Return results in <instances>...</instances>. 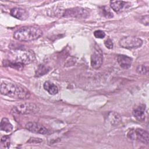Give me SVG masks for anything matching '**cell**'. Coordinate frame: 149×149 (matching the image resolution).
Returning <instances> with one entry per match:
<instances>
[{"instance_id":"4","label":"cell","mask_w":149,"mask_h":149,"mask_svg":"<svg viewBox=\"0 0 149 149\" xmlns=\"http://www.w3.org/2000/svg\"><path fill=\"white\" fill-rule=\"evenodd\" d=\"M35 59V55L30 50H19L17 52L15 63L19 66L30 63Z\"/></svg>"},{"instance_id":"18","label":"cell","mask_w":149,"mask_h":149,"mask_svg":"<svg viewBox=\"0 0 149 149\" xmlns=\"http://www.w3.org/2000/svg\"><path fill=\"white\" fill-rule=\"evenodd\" d=\"M49 70V69L47 67L43 65H40L36 71V76L37 77H39V76L44 75L45 74L47 73Z\"/></svg>"},{"instance_id":"5","label":"cell","mask_w":149,"mask_h":149,"mask_svg":"<svg viewBox=\"0 0 149 149\" xmlns=\"http://www.w3.org/2000/svg\"><path fill=\"white\" fill-rule=\"evenodd\" d=\"M119 45L126 49H136L143 44V41L138 37L134 36L124 37L119 40Z\"/></svg>"},{"instance_id":"19","label":"cell","mask_w":149,"mask_h":149,"mask_svg":"<svg viewBox=\"0 0 149 149\" xmlns=\"http://www.w3.org/2000/svg\"><path fill=\"white\" fill-rule=\"evenodd\" d=\"M136 71L138 73L141 74H148V65L141 64L139 65L136 69Z\"/></svg>"},{"instance_id":"23","label":"cell","mask_w":149,"mask_h":149,"mask_svg":"<svg viewBox=\"0 0 149 149\" xmlns=\"http://www.w3.org/2000/svg\"><path fill=\"white\" fill-rule=\"evenodd\" d=\"M141 22L143 24L147 26L148 24V15L144 16L143 17V19H141Z\"/></svg>"},{"instance_id":"7","label":"cell","mask_w":149,"mask_h":149,"mask_svg":"<svg viewBox=\"0 0 149 149\" xmlns=\"http://www.w3.org/2000/svg\"><path fill=\"white\" fill-rule=\"evenodd\" d=\"M103 62V54L98 46H95L91 56V65L94 69L100 68Z\"/></svg>"},{"instance_id":"8","label":"cell","mask_w":149,"mask_h":149,"mask_svg":"<svg viewBox=\"0 0 149 149\" xmlns=\"http://www.w3.org/2000/svg\"><path fill=\"white\" fill-rule=\"evenodd\" d=\"M26 128L31 132L41 134H47L49 133V130L39 123L30 122L26 123Z\"/></svg>"},{"instance_id":"1","label":"cell","mask_w":149,"mask_h":149,"mask_svg":"<svg viewBox=\"0 0 149 149\" xmlns=\"http://www.w3.org/2000/svg\"><path fill=\"white\" fill-rule=\"evenodd\" d=\"M1 93L2 95L13 98L21 100L29 98L30 95V92L24 87L16 83L8 81L1 83Z\"/></svg>"},{"instance_id":"11","label":"cell","mask_w":149,"mask_h":149,"mask_svg":"<svg viewBox=\"0 0 149 149\" xmlns=\"http://www.w3.org/2000/svg\"><path fill=\"white\" fill-rule=\"evenodd\" d=\"M10 14L15 18L21 20H25L28 17L27 12L21 8H12L10 11Z\"/></svg>"},{"instance_id":"13","label":"cell","mask_w":149,"mask_h":149,"mask_svg":"<svg viewBox=\"0 0 149 149\" xmlns=\"http://www.w3.org/2000/svg\"><path fill=\"white\" fill-rule=\"evenodd\" d=\"M117 61L121 68L128 69L132 65L133 59L125 55H119L117 56Z\"/></svg>"},{"instance_id":"9","label":"cell","mask_w":149,"mask_h":149,"mask_svg":"<svg viewBox=\"0 0 149 149\" xmlns=\"http://www.w3.org/2000/svg\"><path fill=\"white\" fill-rule=\"evenodd\" d=\"M137 140L146 144L149 143V134L148 132L143 129L137 128L134 129L133 140Z\"/></svg>"},{"instance_id":"16","label":"cell","mask_w":149,"mask_h":149,"mask_svg":"<svg viewBox=\"0 0 149 149\" xmlns=\"http://www.w3.org/2000/svg\"><path fill=\"white\" fill-rule=\"evenodd\" d=\"M1 130L5 132H10L13 129V126L6 118H3L0 123Z\"/></svg>"},{"instance_id":"10","label":"cell","mask_w":149,"mask_h":149,"mask_svg":"<svg viewBox=\"0 0 149 149\" xmlns=\"http://www.w3.org/2000/svg\"><path fill=\"white\" fill-rule=\"evenodd\" d=\"M110 5L115 12L119 13L129 8L131 3L123 1H112L110 2Z\"/></svg>"},{"instance_id":"17","label":"cell","mask_w":149,"mask_h":149,"mask_svg":"<svg viewBox=\"0 0 149 149\" xmlns=\"http://www.w3.org/2000/svg\"><path fill=\"white\" fill-rule=\"evenodd\" d=\"M100 13L103 16H104L105 17H106L107 19L112 18L113 16L112 12L111 11L109 8L107 6L101 7L100 8Z\"/></svg>"},{"instance_id":"15","label":"cell","mask_w":149,"mask_h":149,"mask_svg":"<svg viewBox=\"0 0 149 149\" xmlns=\"http://www.w3.org/2000/svg\"><path fill=\"white\" fill-rule=\"evenodd\" d=\"M107 118L112 125L116 126L121 122L120 116L116 112H110L107 116Z\"/></svg>"},{"instance_id":"20","label":"cell","mask_w":149,"mask_h":149,"mask_svg":"<svg viewBox=\"0 0 149 149\" xmlns=\"http://www.w3.org/2000/svg\"><path fill=\"white\" fill-rule=\"evenodd\" d=\"M10 137L8 136H4L1 139V144L4 148H9L10 147Z\"/></svg>"},{"instance_id":"2","label":"cell","mask_w":149,"mask_h":149,"mask_svg":"<svg viewBox=\"0 0 149 149\" xmlns=\"http://www.w3.org/2000/svg\"><path fill=\"white\" fill-rule=\"evenodd\" d=\"M42 35V30L35 26L23 27L13 34L15 39L21 41H30L37 40Z\"/></svg>"},{"instance_id":"22","label":"cell","mask_w":149,"mask_h":149,"mask_svg":"<svg viewBox=\"0 0 149 149\" xmlns=\"http://www.w3.org/2000/svg\"><path fill=\"white\" fill-rule=\"evenodd\" d=\"M104 44H105V47L108 49H112L113 48V44L112 41L110 38H108L107 40H106L104 42Z\"/></svg>"},{"instance_id":"14","label":"cell","mask_w":149,"mask_h":149,"mask_svg":"<svg viewBox=\"0 0 149 149\" xmlns=\"http://www.w3.org/2000/svg\"><path fill=\"white\" fill-rule=\"evenodd\" d=\"M43 87L49 94L55 95L58 93V88L57 86L50 81H45L44 83Z\"/></svg>"},{"instance_id":"6","label":"cell","mask_w":149,"mask_h":149,"mask_svg":"<svg viewBox=\"0 0 149 149\" xmlns=\"http://www.w3.org/2000/svg\"><path fill=\"white\" fill-rule=\"evenodd\" d=\"M63 16L66 17L86 18L88 16V12L83 8L76 7L65 10L63 13Z\"/></svg>"},{"instance_id":"3","label":"cell","mask_w":149,"mask_h":149,"mask_svg":"<svg viewBox=\"0 0 149 149\" xmlns=\"http://www.w3.org/2000/svg\"><path fill=\"white\" fill-rule=\"evenodd\" d=\"M38 111L39 108L36 104L32 102H23L13 107L12 112L21 115H28L36 113Z\"/></svg>"},{"instance_id":"21","label":"cell","mask_w":149,"mask_h":149,"mask_svg":"<svg viewBox=\"0 0 149 149\" xmlns=\"http://www.w3.org/2000/svg\"><path fill=\"white\" fill-rule=\"evenodd\" d=\"M94 36L95 38H104L105 36V33L102 30H95L94 32Z\"/></svg>"},{"instance_id":"12","label":"cell","mask_w":149,"mask_h":149,"mask_svg":"<svg viewBox=\"0 0 149 149\" xmlns=\"http://www.w3.org/2000/svg\"><path fill=\"white\" fill-rule=\"evenodd\" d=\"M145 111L146 105L144 104H140L133 109V115L137 120L139 121H144L146 118Z\"/></svg>"}]
</instances>
